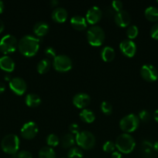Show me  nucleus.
I'll use <instances>...</instances> for the list:
<instances>
[{"label":"nucleus","instance_id":"nucleus-39","mask_svg":"<svg viewBox=\"0 0 158 158\" xmlns=\"http://www.w3.org/2000/svg\"><path fill=\"white\" fill-rule=\"evenodd\" d=\"M111 158H122V154L119 151H114L112 154Z\"/></svg>","mask_w":158,"mask_h":158},{"label":"nucleus","instance_id":"nucleus-24","mask_svg":"<svg viewBox=\"0 0 158 158\" xmlns=\"http://www.w3.org/2000/svg\"><path fill=\"white\" fill-rule=\"evenodd\" d=\"M153 151V144L149 140H143L142 143V154L144 158H151Z\"/></svg>","mask_w":158,"mask_h":158},{"label":"nucleus","instance_id":"nucleus-5","mask_svg":"<svg viewBox=\"0 0 158 158\" xmlns=\"http://www.w3.org/2000/svg\"><path fill=\"white\" fill-rule=\"evenodd\" d=\"M75 141L80 148L85 150H90L95 145V137L90 131H80L76 135Z\"/></svg>","mask_w":158,"mask_h":158},{"label":"nucleus","instance_id":"nucleus-10","mask_svg":"<svg viewBox=\"0 0 158 158\" xmlns=\"http://www.w3.org/2000/svg\"><path fill=\"white\" fill-rule=\"evenodd\" d=\"M20 133H21L22 137H24L25 139L30 140L37 136L38 133V126L35 122L29 121L23 124Z\"/></svg>","mask_w":158,"mask_h":158},{"label":"nucleus","instance_id":"nucleus-31","mask_svg":"<svg viewBox=\"0 0 158 158\" xmlns=\"http://www.w3.org/2000/svg\"><path fill=\"white\" fill-rule=\"evenodd\" d=\"M101 110L105 115H109L112 112V106L111 103L108 101H103L101 103Z\"/></svg>","mask_w":158,"mask_h":158},{"label":"nucleus","instance_id":"nucleus-43","mask_svg":"<svg viewBox=\"0 0 158 158\" xmlns=\"http://www.w3.org/2000/svg\"><path fill=\"white\" fill-rule=\"evenodd\" d=\"M59 4V2L57 0H51L50 5L52 6H57Z\"/></svg>","mask_w":158,"mask_h":158},{"label":"nucleus","instance_id":"nucleus-45","mask_svg":"<svg viewBox=\"0 0 158 158\" xmlns=\"http://www.w3.org/2000/svg\"><path fill=\"white\" fill-rule=\"evenodd\" d=\"M3 9H4V3H3L2 1L0 0V13L2 12Z\"/></svg>","mask_w":158,"mask_h":158},{"label":"nucleus","instance_id":"nucleus-26","mask_svg":"<svg viewBox=\"0 0 158 158\" xmlns=\"http://www.w3.org/2000/svg\"><path fill=\"white\" fill-rule=\"evenodd\" d=\"M75 143V138L72 134H66L62 137L61 145L64 148H71Z\"/></svg>","mask_w":158,"mask_h":158},{"label":"nucleus","instance_id":"nucleus-37","mask_svg":"<svg viewBox=\"0 0 158 158\" xmlns=\"http://www.w3.org/2000/svg\"><path fill=\"white\" fill-rule=\"evenodd\" d=\"M17 158H33V155L29 151H21L16 154Z\"/></svg>","mask_w":158,"mask_h":158},{"label":"nucleus","instance_id":"nucleus-41","mask_svg":"<svg viewBox=\"0 0 158 158\" xmlns=\"http://www.w3.org/2000/svg\"><path fill=\"white\" fill-rule=\"evenodd\" d=\"M153 118L158 123V110H156L153 113Z\"/></svg>","mask_w":158,"mask_h":158},{"label":"nucleus","instance_id":"nucleus-30","mask_svg":"<svg viewBox=\"0 0 158 158\" xmlns=\"http://www.w3.org/2000/svg\"><path fill=\"white\" fill-rule=\"evenodd\" d=\"M46 143L50 147H56L60 143V139L56 134H50L46 137Z\"/></svg>","mask_w":158,"mask_h":158},{"label":"nucleus","instance_id":"nucleus-33","mask_svg":"<svg viewBox=\"0 0 158 158\" xmlns=\"http://www.w3.org/2000/svg\"><path fill=\"white\" fill-rule=\"evenodd\" d=\"M139 120H142L143 122H147L150 120V114L149 111L146 110H143L139 113Z\"/></svg>","mask_w":158,"mask_h":158},{"label":"nucleus","instance_id":"nucleus-19","mask_svg":"<svg viewBox=\"0 0 158 158\" xmlns=\"http://www.w3.org/2000/svg\"><path fill=\"white\" fill-rule=\"evenodd\" d=\"M49 30V25L43 21L37 22L33 26V32L37 36H43Z\"/></svg>","mask_w":158,"mask_h":158},{"label":"nucleus","instance_id":"nucleus-22","mask_svg":"<svg viewBox=\"0 0 158 158\" xmlns=\"http://www.w3.org/2000/svg\"><path fill=\"white\" fill-rule=\"evenodd\" d=\"M79 116H80V118L82 121L88 123H92L95 119V115H94V112L91 110L86 109V108L81 111Z\"/></svg>","mask_w":158,"mask_h":158},{"label":"nucleus","instance_id":"nucleus-3","mask_svg":"<svg viewBox=\"0 0 158 158\" xmlns=\"http://www.w3.org/2000/svg\"><path fill=\"white\" fill-rule=\"evenodd\" d=\"M1 148L6 154H15L20 148V139L18 136L9 134L5 136L1 142Z\"/></svg>","mask_w":158,"mask_h":158},{"label":"nucleus","instance_id":"nucleus-15","mask_svg":"<svg viewBox=\"0 0 158 158\" xmlns=\"http://www.w3.org/2000/svg\"><path fill=\"white\" fill-rule=\"evenodd\" d=\"M115 22L120 27H126L130 23V15L127 11L121 10L115 14Z\"/></svg>","mask_w":158,"mask_h":158},{"label":"nucleus","instance_id":"nucleus-9","mask_svg":"<svg viewBox=\"0 0 158 158\" xmlns=\"http://www.w3.org/2000/svg\"><path fill=\"white\" fill-rule=\"evenodd\" d=\"M140 74L143 79L148 82H154L158 79V70L153 65H143L140 69Z\"/></svg>","mask_w":158,"mask_h":158},{"label":"nucleus","instance_id":"nucleus-6","mask_svg":"<svg viewBox=\"0 0 158 158\" xmlns=\"http://www.w3.org/2000/svg\"><path fill=\"white\" fill-rule=\"evenodd\" d=\"M139 125V119L137 115L130 114L122 117L119 121V127L126 134L136 131Z\"/></svg>","mask_w":158,"mask_h":158},{"label":"nucleus","instance_id":"nucleus-35","mask_svg":"<svg viewBox=\"0 0 158 158\" xmlns=\"http://www.w3.org/2000/svg\"><path fill=\"white\" fill-rule=\"evenodd\" d=\"M112 6L113 9L116 12L122 10V6H123V3L120 0H114L112 2Z\"/></svg>","mask_w":158,"mask_h":158},{"label":"nucleus","instance_id":"nucleus-38","mask_svg":"<svg viewBox=\"0 0 158 158\" xmlns=\"http://www.w3.org/2000/svg\"><path fill=\"white\" fill-rule=\"evenodd\" d=\"M69 130L71 131V134H76L77 135L79 132H80V127L77 123H71L69 126Z\"/></svg>","mask_w":158,"mask_h":158},{"label":"nucleus","instance_id":"nucleus-16","mask_svg":"<svg viewBox=\"0 0 158 158\" xmlns=\"http://www.w3.org/2000/svg\"><path fill=\"white\" fill-rule=\"evenodd\" d=\"M51 17L57 23H64L68 18V12L64 7L58 6L52 11Z\"/></svg>","mask_w":158,"mask_h":158},{"label":"nucleus","instance_id":"nucleus-18","mask_svg":"<svg viewBox=\"0 0 158 158\" xmlns=\"http://www.w3.org/2000/svg\"><path fill=\"white\" fill-rule=\"evenodd\" d=\"M71 24L77 30H83L87 27V21L81 15H74L71 19Z\"/></svg>","mask_w":158,"mask_h":158},{"label":"nucleus","instance_id":"nucleus-32","mask_svg":"<svg viewBox=\"0 0 158 158\" xmlns=\"http://www.w3.org/2000/svg\"><path fill=\"white\" fill-rule=\"evenodd\" d=\"M102 149H103V151L106 153L114 152L115 149H116V144H115L114 142H112V140H108V141H106L103 144Z\"/></svg>","mask_w":158,"mask_h":158},{"label":"nucleus","instance_id":"nucleus-34","mask_svg":"<svg viewBox=\"0 0 158 158\" xmlns=\"http://www.w3.org/2000/svg\"><path fill=\"white\" fill-rule=\"evenodd\" d=\"M44 53L46 55V56L47 57V59H53L54 60L55 58L56 55V51L55 49L53 47H50V46H48L45 49Z\"/></svg>","mask_w":158,"mask_h":158},{"label":"nucleus","instance_id":"nucleus-20","mask_svg":"<svg viewBox=\"0 0 158 158\" xmlns=\"http://www.w3.org/2000/svg\"><path fill=\"white\" fill-rule=\"evenodd\" d=\"M116 56L114 49L109 46H105L101 50V57L105 62H111Z\"/></svg>","mask_w":158,"mask_h":158},{"label":"nucleus","instance_id":"nucleus-8","mask_svg":"<svg viewBox=\"0 0 158 158\" xmlns=\"http://www.w3.org/2000/svg\"><path fill=\"white\" fill-rule=\"evenodd\" d=\"M18 46V42L13 35L7 34L0 40V50L3 53L7 54L13 52Z\"/></svg>","mask_w":158,"mask_h":158},{"label":"nucleus","instance_id":"nucleus-28","mask_svg":"<svg viewBox=\"0 0 158 158\" xmlns=\"http://www.w3.org/2000/svg\"><path fill=\"white\" fill-rule=\"evenodd\" d=\"M68 158H82L83 157V152L80 148L77 147H72L70 148L68 152Z\"/></svg>","mask_w":158,"mask_h":158},{"label":"nucleus","instance_id":"nucleus-42","mask_svg":"<svg viewBox=\"0 0 158 158\" xmlns=\"http://www.w3.org/2000/svg\"><path fill=\"white\" fill-rule=\"evenodd\" d=\"M4 27H5L4 23H3L2 20L0 19V33H1V32L3 31V29H4Z\"/></svg>","mask_w":158,"mask_h":158},{"label":"nucleus","instance_id":"nucleus-29","mask_svg":"<svg viewBox=\"0 0 158 158\" xmlns=\"http://www.w3.org/2000/svg\"><path fill=\"white\" fill-rule=\"evenodd\" d=\"M138 32H139V29L136 25H131L126 29V35L129 40L136 38L138 35Z\"/></svg>","mask_w":158,"mask_h":158},{"label":"nucleus","instance_id":"nucleus-47","mask_svg":"<svg viewBox=\"0 0 158 158\" xmlns=\"http://www.w3.org/2000/svg\"><path fill=\"white\" fill-rule=\"evenodd\" d=\"M60 158H64V157H60Z\"/></svg>","mask_w":158,"mask_h":158},{"label":"nucleus","instance_id":"nucleus-25","mask_svg":"<svg viewBox=\"0 0 158 158\" xmlns=\"http://www.w3.org/2000/svg\"><path fill=\"white\" fill-rule=\"evenodd\" d=\"M50 66H51V63L49 59L47 58L43 59V60H40L39 63H37V71L41 74L46 73L50 69Z\"/></svg>","mask_w":158,"mask_h":158},{"label":"nucleus","instance_id":"nucleus-4","mask_svg":"<svg viewBox=\"0 0 158 158\" xmlns=\"http://www.w3.org/2000/svg\"><path fill=\"white\" fill-rule=\"evenodd\" d=\"M86 35L88 42L93 46H101L105 40V32L102 27L95 25L88 29Z\"/></svg>","mask_w":158,"mask_h":158},{"label":"nucleus","instance_id":"nucleus-1","mask_svg":"<svg viewBox=\"0 0 158 158\" xmlns=\"http://www.w3.org/2000/svg\"><path fill=\"white\" fill-rule=\"evenodd\" d=\"M40 39L32 35H26L18 42V49L26 56H33L40 47Z\"/></svg>","mask_w":158,"mask_h":158},{"label":"nucleus","instance_id":"nucleus-23","mask_svg":"<svg viewBox=\"0 0 158 158\" xmlns=\"http://www.w3.org/2000/svg\"><path fill=\"white\" fill-rule=\"evenodd\" d=\"M146 18L151 22L158 21V8L155 6H149L145 9Z\"/></svg>","mask_w":158,"mask_h":158},{"label":"nucleus","instance_id":"nucleus-14","mask_svg":"<svg viewBox=\"0 0 158 158\" xmlns=\"http://www.w3.org/2000/svg\"><path fill=\"white\" fill-rule=\"evenodd\" d=\"M102 16V12L98 6H94L90 8L86 13V21L93 25L97 23Z\"/></svg>","mask_w":158,"mask_h":158},{"label":"nucleus","instance_id":"nucleus-36","mask_svg":"<svg viewBox=\"0 0 158 158\" xmlns=\"http://www.w3.org/2000/svg\"><path fill=\"white\" fill-rule=\"evenodd\" d=\"M150 35L154 40H158V23H155L150 29Z\"/></svg>","mask_w":158,"mask_h":158},{"label":"nucleus","instance_id":"nucleus-12","mask_svg":"<svg viewBox=\"0 0 158 158\" xmlns=\"http://www.w3.org/2000/svg\"><path fill=\"white\" fill-rule=\"evenodd\" d=\"M119 49L121 52L127 57H133L136 51V43L129 39L122 40L119 44Z\"/></svg>","mask_w":158,"mask_h":158},{"label":"nucleus","instance_id":"nucleus-27","mask_svg":"<svg viewBox=\"0 0 158 158\" xmlns=\"http://www.w3.org/2000/svg\"><path fill=\"white\" fill-rule=\"evenodd\" d=\"M39 158H56L55 151L50 147H43L39 151Z\"/></svg>","mask_w":158,"mask_h":158},{"label":"nucleus","instance_id":"nucleus-44","mask_svg":"<svg viewBox=\"0 0 158 158\" xmlns=\"http://www.w3.org/2000/svg\"><path fill=\"white\" fill-rule=\"evenodd\" d=\"M153 151L158 152V141H156L153 143Z\"/></svg>","mask_w":158,"mask_h":158},{"label":"nucleus","instance_id":"nucleus-17","mask_svg":"<svg viewBox=\"0 0 158 158\" xmlns=\"http://www.w3.org/2000/svg\"><path fill=\"white\" fill-rule=\"evenodd\" d=\"M0 68L6 72H12L15 69V63L9 56L0 57Z\"/></svg>","mask_w":158,"mask_h":158},{"label":"nucleus","instance_id":"nucleus-13","mask_svg":"<svg viewBox=\"0 0 158 158\" xmlns=\"http://www.w3.org/2000/svg\"><path fill=\"white\" fill-rule=\"evenodd\" d=\"M72 102L76 107L85 109L91 103V97L85 93H78L74 96Z\"/></svg>","mask_w":158,"mask_h":158},{"label":"nucleus","instance_id":"nucleus-2","mask_svg":"<svg viewBox=\"0 0 158 158\" xmlns=\"http://www.w3.org/2000/svg\"><path fill=\"white\" fill-rule=\"evenodd\" d=\"M116 148L122 154H129L136 147L135 139L129 134H122L116 140Z\"/></svg>","mask_w":158,"mask_h":158},{"label":"nucleus","instance_id":"nucleus-11","mask_svg":"<svg viewBox=\"0 0 158 158\" xmlns=\"http://www.w3.org/2000/svg\"><path fill=\"white\" fill-rule=\"evenodd\" d=\"M9 87L12 92L17 95L21 96L26 91L27 85L26 81L21 77H14L9 81Z\"/></svg>","mask_w":158,"mask_h":158},{"label":"nucleus","instance_id":"nucleus-40","mask_svg":"<svg viewBox=\"0 0 158 158\" xmlns=\"http://www.w3.org/2000/svg\"><path fill=\"white\" fill-rule=\"evenodd\" d=\"M6 89V85L2 82H0V94L3 93Z\"/></svg>","mask_w":158,"mask_h":158},{"label":"nucleus","instance_id":"nucleus-46","mask_svg":"<svg viewBox=\"0 0 158 158\" xmlns=\"http://www.w3.org/2000/svg\"><path fill=\"white\" fill-rule=\"evenodd\" d=\"M156 2H157V3H158V0H157V1H156Z\"/></svg>","mask_w":158,"mask_h":158},{"label":"nucleus","instance_id":"nucleus-21","mask_svg":"<svg viewBox=\"0 0 158 158\" xmlns=\"http://www.w3.org/2000/svg\"><path fill=\"white\" fill-rule=\"evenodd\" d=\"M25 103L28 106L36 107V106H38L41 103V99L37 94H29L26 96Z\"/></svg>","mask_w":158,"mask_h":158},{"label":"nucleus","instance_id":"nucleus-7","mask_svg":"<svg viewBox=\"0 0 158 158\" xmlns=\"http://www.w3.org/2000/svg\"><path fill=\"white\" fill-rule=\"evenodd\" d=\"M53 66L58 72H68L72 68V60L64 54L57 55L53 60Z\"/></svg>","mask_w":158,"mask_h":158}]
</instances>
